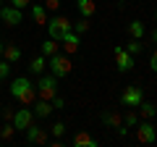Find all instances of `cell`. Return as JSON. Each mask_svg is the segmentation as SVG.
<instances>
[{"label":"cell","instance_id":"obj_29","mask_svg":"<svg viewBox=\"0 0 157 147\" xmlns=\"http://www.w3.org/2000/svg\"><path fill=\"white\" fill-rule=\"evenodd\" d=\"M50 102H52V110H60V108H66V100H63L60 95H55Z\"/></svg>","mask_w":157,"mask_h":147},{"label":"cell","instance_id":"obj_6","mask_svg":"<svg viewBox=\"0 0 157 147\" xmlns=\"http://www.w3.org/2000/svg\"><path fill=\"white\" fill-rule=\"evenodd\" d=\"M113 55H115V68L121 74H126V71L134 68V55H131L123 45H115V47H113Z\"/></svg>","mask_w":157,"mask_h":147},{"label":"cell","instance_id":"obj_26","mask_svg":"<svg viewBox=\"0 0 157 147\" xmlns=\"http://www.w3.org/2000/svg\"><path fill=\"white\" fill-rule=\"evenodd\" d=\"M123 47H126V50L131 53V55H139V53L144 50V45H141V40H134V37H131V42H128V45H123Z\"/></svg>","mask_w":157,"mask_h":147},{"label":"cell","instance_id":"obj_33","mask_svg":"<svg viewBox=\"0 0 157 147\" xmlns=\"http://www.w3.org/2000/svg\"><path fill=\"white\" fill-rule=\"evenodd\" d=\"M149 37H152V42L157 45V29H152V34H149Z\"/></svg>","mask_w":157,"mask_h":147},{"label":"cell","instance_id":"obj_8","mask_svg":"<svg viewBox=\"0 0 157 147\" xmlns=\"http://www.w3.org/2000/svg\"><path fill=\"white\" fill-rule=\"evenodd\" d=\"M141 100H144V89H141L139 84L126 87V89H123V95H121V105H123V108H136Z\"/></svg>","mask_w":157,"mask_h":147},{"label":"cell","instance_id":"obj_24","mask_svg":"<svg viewBox=\"0 0 157 147\" xmlns=\"http://www.w3.org/2000/svg\"><path fill=\"white\" fill-rule=\"evenodd\" d=\"M73 32H76L78 37H81V34H86V32H89V18L81 16L78 21H73Z\"/></svg>","mask_w":157,"mask_h":147},{"label":"cell","instance_id":"obj_23","mask_svg":"<svg viewBox=\"0 0 157 147\" xmlns=\"http://www.w3.org/2000/svg\"><path fill=\"white\" fill-rule=\"evenodd\" d=\"M13 134H16V126H13L11 121H6V126L0 129V142H11Z\"/></svg>","mask_w":157,"mask_h":147},{"label":"cell","instance_id":"obj_3","mask_svg":"<svg viewBox=\"0 0 157 147\" xmlns=\"http://www.w3.org/2000/svg\"><path fill=\"white\" fill-rule=\"evenodd\" d=\"M45 26H47V37H52V40L60 42V40H63V34L73 29V21H68L66 16H52V18H47Z\"/></svg>","mask_w":157,"mask_h":147},{"label":"cell","instance_id":"obj_32","mask_svg":"<svg viewBox=\"0 0 157 147\" xmlns=\"http://www.w3.org/2000/svg\"><path fill=\"white\" fill-rule=\"evenodd\" d=\"M13 113H16L13 108H6V110H3V118H6V121H13Z\"/></svg>","mask_w":157,"mask_h":147},{"label":"cell","instance_id":"obj_7","mask_svg":"<svg viewBox=\"0 0 157 147\" xmlns=\"http://www.w3.org/2000/svg\"><path fill=\"white\" fill-rule=\"evenodd\" d=\"M134 129H136V139H139L141 145H152V142L157 139V129L152 126V121L139 118V124H136Z\"/></svg>","mask_w":157,"mask_h":147},{"label":"cell","instance_id":"obj_2","mask_svg":"<svg viewBox=\"0 0 157 147\" xmlns=\"http://www.w3.org/2000/svg\"><path fill=\"white\" fill-rule=\"evenodd\" d=\"M55 95H58V76H55V74H39L37 97H42V100H52Z\"/></svg>","mask_w":157,"mask_h":147},{"label":"cell","instance_id":"obj_20","mask_svg":"<svg viewBox=\"0 0 157 147\" xmlns=\"http://www.w3.org/2000/svg\"><path fill=\"white\" fill-rule=\"evenodd\" d=\"M128 34L134 37V40H141L147 34V26H144V21H139V18H134V21L128 24Z\"/></svg>","mask_w":157,"mask_h":147},{"label":"cell","instance_id":"obj_25","mask_svg":"<svg viewBox=\"0 0 157 147\" xmlns=\"http://www.w3.org/2000/svg\"><path fill=\"white\" fill-rule=\"evenodd\" d=\"M11 68H13V63H8L6 58H0V81H6L11 76Z\"/></svg>","mask_w":157,"mask_h":147},{"label":"cell","instance_id":"obj_17","mask_svg":"<svg viewBox=\"0 0 157 147\" xmlns=\"http://www.w3.org/2000/svg\"><path fill=\"white\" fill-rule=\"evenodd\" d=\"M71 142H73V147H97V139L92 134H86V131H78Z\"/></svg>","mask_w":157,"mask_h":147},{"label":"cell","instance_id":"obj_9","mask_svg":"<svg viewBox=\"0 0 157 147\" xmlns=\"http://www.w3.org/2000/svg\"><path fill=\"white\" fill-rule=\"evenodd\" d=\"M0 21L6 24V26H18V24L24 21V11H18V8L3 3V6H0Z\"/></svg>","mask_w":157,"mask_h":147},{"label":"cell","instance_id":"obj_13","mask_svg":"<svg viewBox=\"0 0 157 147\" xmlns=\"http://www.w3.org/2000/svg\"><path fill=\"white\" fill-rule=\"evenodd\" d=\"M29 108H34V118H47V116L52 113V102H50V100H42V97L34 100Z\"/></svg>","mask_w":157,"mask_h":147},{"label":"cell","instance_id":"obj_36","mask_svg":"<svg viewBox=\"0 0 157 147\" xmlns=\"http://www.w3.org/2000/svg\"><path fill=\"white\" fill-rule=\"evenodd\" d=\"M3 3H6V0H0V6H3Z\"/></svg>","mask_w":157,"mask_h":147},{"label":"cell","instance_id":"obj_37","mask_svg":"<svg viewBox=\"0 0 157 147\" xmlns=\"http://www.w3.org/2000/svg\"><path fill=\"white\" fill-rule=\"evenodd\" d=\"M118 3H126V0H118Z\"/></svg>","mask_w":157,"mask_h":147},{"label":"cell","instance_id":"obj_11","mask_svg":"<svg viewBox=\"0 0 157 147\" xmlns=\"http://www.w3.org/2000/svg\"><path fill=\"white\" fill-rule=\"evenodd\" d=\"M24 134H26V145H47V129H42L39 124H32Z\"/></svg>","mask_w":157,"mask_h":147},{"label":"cell","instance_id":"obj_14","mask_svg":"<svg viewBox=\"0 0 157 147\" xmlns=\"http://www.w3.org/2000/svg\"><path fill=\"white\" fill-rule=\"evenodd\" d=\"M136 108H139V118H144V121L157 118V105H155V102H147V100H141Z\"/></svg>","mask_w":157,"mask_h":147},{"label":"cell","instance_id":"obj_30","mask_svg":"<svg viewBox=\"0 0 157 147\" xmlns=\"http://www.w3.org/2000/svg\"><path fill=\"white\" fill-rule=\"evenodd\" d=\"M149 68H152V71L157 74V47H155V50L149 53Z\"/></svg>","mask_w":157,"mask_h":147},{"label":"cell","instance_id":"obj_34","mask_svg":"<svg viewBox=\"0 0 157 147\" xmlns=\"http://www.w3.org/2000/svg\"><path fill=\"white\" fill-rule=\"evenodd\" d=\"M3 47H6V45H3V40H0V58H3Z\"/></svg>","mask_w":157,"mask_h":147},{"label":"cell","instance_id":"obj_5","mask_svg":"<svg viewBox=\"0 0 157 147\" xmlns=\"http://www.w3.org/2000/svg\"><path fill=\"white\" fill-rule=\"evenodd\" d=\"M100 118H102V124H105V126L115 129L118 137H126V134H128V126H123V113H118V110H105Z\"/></svg>","mask_w":157,"mask_h":147},{"label":"cell","instance_id":"obj_10","mask_svg":"<svg viewBox=\"0 0 157 147\" xmlns=\"http://www.w3.org/2000/svg\"><path fill=\"white\" fill-rule=\"evenodd\" d=\"M11 124L16 126V131H26L29 126L34 124V110H29V105L18 108L16 113H13V121H11Z\"/></svg>","mask_w":157,"mask_h":147},{"label":"cell","instance_id":"obj_18","mask_svg":"<svg viewBox=\"0 0 157 147\" xmlns=\"http://www.w3.org/2000/svg\"><path fill=\"white\" fill-rule=\"evenodd\" d=\"M76 8H78V13H81L84 18H92V16H94V11H97L94 0H76Z\"/></svg>","mask_w":157,"mask_h":147},{"label":"cell","instance_id":"obj_19","mask_svg":"<svg viewBox=\"0 0 157 147\" xmlns=\"http://www.w3.org/2000/svg\"><path fill=\"white\" fill-rule=\"evenodd\" d=\"M45 68H47V58L42 55V53H39L37 58H32V61H29V71L37 74V76H39V74H45Z\"/></svg>","mask_w":157,"mask_h":147},{"label":"cell","instance_id":"obj_28","mask_svg":"<svg viewBox=\"0 0 157 147\" xmlns=\"http://www.w3.org/2000/svg\"><path fill=\"white\" fill-rule=\"evenodd\" d=\"M29 3H32V0H8V6L18 8V11H26V8H29Z\"/></svg>","mask_w":157,"mask_h":147},{"label":"cell","instance_id":"obj_27","mask_svg":"<svg viewBox=\"0 0 157 147\" xmlns=\"http://www.w3.org/2000/svg\"><path fill=\"white\" fill-rule=\"evenodd\" d=\"M50 134L52 137H63L66 134V124H63V121H55V124L50 126Z\"/></svg>","mask_w":157,"mask_h":147},{"label":"cell","instance_id":"obj_22","mask_svg":"<svg viewBox=\"0 0 157 147\" xmlns=\"http://www.w3.org/2000/svg\"><path fill=\"white\" fill-rule=\"evenodd\" d=\"M136 124H139V113H136L134 108H128V110L123 113V126H128V129H134Z\"/></svg>","mask_w":157,"mask_h":147},{"label":"cell","instance_id":"obj_15","mask_svg":"<svg viewBox=\"0 0 157 147\" xmlns=\"http://www.w3.org/2000/svg\"><path fill=\"white\" fill-rule=\"evenodd\" d=\"M29 11H32V18H34V24H37V26H45V24H47V8H45V6L34 3Z\"/></svg>","mask_w":157,"mask_h":147},{"label":"cell","instance_id":"obj_4","mask_svg":"<svg viewBox=\"0 0 157 147\" xmlns=\"http://www.w3.org/2000/svg\"><path fill=\"white\" fill-rule=\"evenodd\" d=\"M47 66H50V74H55L58 79H63V76H68L71 74V58L66 55V53H55V55L47 58Z\"/></svg>","mask_w":157,"mask_h":147},{"label":"cell","instance_id":"obj_35","mask_svg":"<svg viewBox=\"0 0 157 147\" xmlns=\"http://www.w3.org/2000/svg\"><path fill=\"white\" fill-rule=\"evenodd\" d=\"M155 21H157V11H155Z\"/></svg>","mask_w":157,"mask_h":147},{"label":"cell","instance_id":"obj_12","mask_svg":"<svg viewBox=\"0 0 157 147\" xmlns=\"http://www.w3.org/2000/svg\"><path fill=\"white\" fill-rule=\"evenodd\" d=\"M60 42H63V47H66V55H73V53L78 50V45H81V40H78V34L73 32V29L63 34V40H60Z\"/></svg>","mask_w":157,"mask_h":147},{"label":"cell","instance_id":"obj_16","mask_svg":"<svg viewBox=\"0 0 157 147\" xmlns=\"http://www.w3.org/2000/svg\"><path fill=\"white\" fill-rule=\"evenodd\" d=\"M3 58H6L8 63H18L21 61V47L13 45V42H8V45L3 47Z\"/></svg>","mask_w":157,"mask_h":147},{"label":"cell","instance_id":"obj_21","mask_svg":"<svg viewBox=\"0 0 157 147\" xmlns=\"http://www.w3.org/2000/svg\"><path fill=\"white\" fill-rule=\"evenodd\" d=\"M39 50H42V55H45V58L55 55V53H58V40H52V37H47V40L42 42V47H39Z\"/></svg>","mask_w":157,"mask_h":147},{"label":"cell","instance_id":"obj_1","mask_svg":"<svg viewBox=\"0 0 157 147\" xmlns=\"http://www.w3.org/2000/svg\"><path fill=\"white\" fill-rule=\"evenodd\" d=\"M11 97H16L21 105H32L37 100V87L26 79V76H18L11 81Z\"/></svg>","mask_w":157,"mask_h":147},{"label":"cell","instance_id":"obj_31","mask_svg":"<svg viewBox=\"0 0 157 147\" xmlns=\"http://www.w3.org/2000/svg\"><path fill=\"white\" fill-rule=\"evenodd\" d=\"M45 3H47L50 11H58V8H60V0H45Z\"/></svg>","mask_w":157,"mask_h":147}]
</instances>
